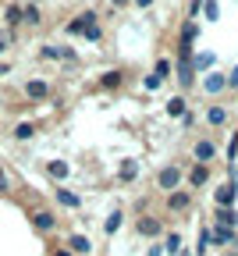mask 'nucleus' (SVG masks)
<instances>
[{
	"mask_svg": "<svg viewBox=\"0 0 238 256\" xmlns=\"http://www.w3.org/2000/svg\"><path fill=\"white\" fill-rule=\"evenodd\" d=\"M92 25H100V18H96V11H82V14H75L72 22H68L64 28H68V36H86V32H89Z\"/></svg>",
	"mask_w": 238,
	"mask_h": 256,
	"instance_id": "f257e3e1",
	"label": "nucleus"
},
{
	"mask_svg": "<svg viewBox=\"0 0 238 256\" xmlns=\"http://www.w3.org/2000/svg\"><path fill=\"white\" fill-rule=\"evenodd\" d=\"M167 210L171 214H185L188 206H192V188H174V192H167Z\"/></svg>",
	"mask_w": 238,
	"mask_h": 256,
	"instance_id": "f03ea898",
	"label": "nucleus"
},
{
	"mask_svg": "<svg viewBox=\"0 0 238 256\" xmlns=\"http://www.w3.org/2000/svg\"><path fill=\"white\" fill-rule=\"evenodd\" d=\"M192 156H196V164H210V160H217V142L214 139H196Z\"/></svg>",
	"mask_w": 238,
	"mask_h": 256,
	"instance_id": "7ed1b4c3",
	"label": "nucleus"
},
{
	"mask_svg": "<svg viewBox=\"0 0 238 256\" xmlns=\"http://www.w3.org/2000/svg\"><path fill=\"white\" fill-rule=\"evenodd\" d=\"M156 185H160L164 192H174V188L182 185V168H178V164H171V168H164V171L156 174Z\"/></svg>",
	"mask_w": 238,
	"mask_h": 256,
	"instance_id": "20e7f679",
	"label": "nucleus"
},
{
	"mask_svg": "<svg viewBox=\"0 0 238 256\" xmlns=\"http://www.w3.org/2000/svg\"><path fill=\"white\" fill-rule=\"evenodd\" d=\"M50 92H54V86L46 78H28L25 82V96H28V100H46Z\"/></svg>",
	"mask_w": 238,
	"mask_h": 256,
	"instance_id": "39448f33",
	"label": "nucleus"
},
{
	"mask_svg": "<svg viewBox=\"0 0 238 256\" xmlns=\"http://www.w3.org/2000/svg\"><path fill=\"white\" fill-rule=\"evenodd\" d=\"M210 182V164H192L188 168V188H202Z\"/></svg>",
	"mask_w": 238,
	"mask_h": 256,
	"instance_id": "423d86ee",
	"label": "nucleus"
},
{
	"mask_svg": "<svg viewBox=\"0 0 238 256\" xmlns=\"http://www.w3.org/2000/svg\"><path fill=\"white\" fill-rule=\"evenodd\" d=\"M135 232H139V235H146V238H156V235L164 232V224H160V217H139Z\"/></svg>",
	"mask_w": 238,
	"mask_h": 256,
	"instance_id": "0eeeda50",
	"label": "nucleus"
},
{
	"mask_svg": "<svg viewBox=\"0 0 238 256\" xmlns=\"http://www.w3.org/2000/svg\"><path fill=\"white\" fill-rule=\"evenodd\" d=\"M192 78H196L192 57H178V86H182V89H192Z\"/></svg>",
	"mask_w": 238,
	"mask_h": 256,
	"instance_id": "6e6552de",
	"label": "nucleus"
},
{
	"mask_svg": "<svg viewBox=\"0 0 238 256\" xmlns=\"http://www.w3.org/2000/svg\"><path fill=\"white\" fill-rule=\"evenodd\" d=\"M32 224H36V232H54L57 228V217L50 210H32Z\"/></svg>",
	"mask_w": 238,
	"mask_h": 256,
	"instance_id": "1a4fd4ad",
	"label": "nucleus"
},
{
	"mask_svg": "<svg viewBox=\"0 0 238 256\" xmlns=\"http://www.w3.org/2000/svg\"><path fill=\"white\" fill-rule=\"evenodd\" d=\"M214 203H217L220 210H231V203H234V182H224V185L217 188V196H214Z\"/></svg>",
	"mask_w": 238,
	"mask_h": 256,
	"instance_id": "9d476101",
	"label": "nucleus"
},
{
	"mask_svg": "<svg viewBox=\"0 0 238 256\" xmlns=\"http://www.w3.org/2000/svg\"><path fill=\"white\" fill-rule=\"evenodd\" d=\"M121 82H124V75L114 68V72H104L100 75V89H107V92H114V89H121Z\"/></svg>",
	"mask_w": 238,
	"mask_h": 256,
	"instance_id": "9b49d317",
	"label": "nucleus"
},
{
	"mask_svg": "<svg viewBox=\"0 0 238 256\" xmlns=\"http://www.w3.org/2000/svg\"><path fill=\"white\" fill-rule=\"evenodd\" d=\"M4 22H8V28H18V25L25 22V8H22V4H8V11H4Z\"/></svg>",
	"mask_w": 238,
	"mask_h": 256,
	"instance_id": "f8f14e48",
	"label": "nucleus"
},
{
	"mask_svg": "<svg viewBox=\"0 0 238 256\" xmlns=\"http://www.w3.org/2000/svg\"><path fill=\"white\" fill-rule=\"evenodd\" d=\"M214 220L220 224V228L234 232V224H238V214H234V210H220V206H217V210H214Z\"/></svg>",
	"mask_w": 238,
	"mask_h": 256,
	"instance_id": "ddd939ff",
	"label": "nucleus"
},
{
	"mask_svg": "<svg viewBox=\"0 0 238 256\" xmlns=\"http://www.w3.org/2000/svg\"><path fill=\"white\" fill-rule=\"evenodd\" d=\"M68 249H72L75 256H86V252H92V242L86 235H72V238H68Z\"/></svg>",
	"mask_w": 238,
	"mask_h": 256,
	"instance_id": "4468645a",
	"label": "nucleus"
},
{
	"mask_svg": "<svg viewBox=\"0 0 238 256\" xmlns=\"http://www.w3.org/2000/svg\"><path fill=\"white\" fill-rule=\"evenodd\" d=\"M202 89H206V92H220V89H228V75H220V72L206 75V82H202Z\"/></svg>",
	"mask_w": 238,
	"mask_h": 256,
	"instance_id": "2eb2a0df",
	"label": "nucleus"
},
{
	"mask_svg": "<svg viewBox=\"0 0 238 256\" xmlns=\"http://www.w3.org/2000/svg\"><path fill=\"white\" fill-rule=\"evenodd\" d=\"M68 171H72V168H68L64 160H50V164H46V174H50V178H57V182H64V178H68Z\"/></svg>",
	"mask_w": 238,
	"mask_h": 256,
	"instance_id": "dca6fc26",
	"label": "nucleus"
},
{
	"mask_svg": "<svg viewBox=\"0 0 238 256\" xmlns=\"http://www.w3.org/2000/svg\"><path fill=\"white\" fill-rule=\"evenodd\" d=\"M32 136H36V124H28V121L14 124V139H18V142H28Z\"/></svg>",
	"mask_w": 238,
	"mask_h": 256,
	"instance_id": "f3484780",
	"label": "nucleus"
},
{
	"mask_svg": "<svg viewBox=\"0 0 238 256\" xmlns=\"http://www.w3.org/2000/svg\"><path fill=\"white\" fill-rule=\"evenodd\" d=\"M210 242H217V246H231V242H234V232H228V228H214V232H210Z\"/></svg>",
	"mask_w": 238,
	"mask_h": 256,
	"instance_id": "a211bd4d",
	"label": "nucleus"
},
{
	"mask_svg": "<svg viewBox=\"0 0 238 256\" xmlns=\"http://www.w3.org/2000/svg\"><path fill=\"white\" fill-rule=\"evenodd\" d=\"M171 72H174L171 60H156V64H153V75H156L160 82H167V75H171Z\"/></svg>",
	"mask_w": 238,
	"mask_h": 256,
	"instance_id": "6ab92c4d",
	"label": "nucleus"
},
{
	"mask_svg": "<svg viewBox=\"0 0 238 256\" xmlns=\"http://www.w3.org/2000/svg\"><path fill=\"white\" fill-rule=\"evenodd\" d=\"M57 203H60V206H78L82 200L75 196V192H68V188H57Z\"/></svg>",
	"mask_w": 238,
	"mask_h": 256,
	"instance_id": "aec40b11",
	"label": "nucleus"
},
{
	"mask_svg": "<svg viewBox=\"0 0 238 256\" xmlns=\"http://www.w3.org/2000/svg\"><path fill=\"white\" fill-rule=\"evenodd\" d=\"M206 121H210V124H224V121H228V110H224V107H210V110H206Z\"/></svg>",
	"mask_w": 238,
	"mask_h": 256,
	"instance_id": "412c9836",
	"label": "nucleus"
},
{
	"mask_svg": "<svg viewBox=\"0 0 238 256\" xmlns=\"http://www.w3.org/2000/svg\"><path fill=\"white\" fill-rule=\"evenodd\" d=\"M167 114H171V118H182V114H185V96H174V100L167 104Z\"/></svg>",
	"mask_w": 238,
	"mask_h": 256,
	"instance_id": "4be33fe9",
	"label": "nucleus"
},
{
	"mask_svg": "<svg viewBox=\"0 0 238 256\" xmlns=\"http://www.w3.org/2000/svg\"><path fill=\"white\" fill-rule=\"evenodd\" d=\"M196 36H199V25H196V22H185V25H182V43H192Z\"/></svg>",
	"mask_w": 238,
	"mask_h": 256,
	"instance_id": "5701e85b",
	"label": "nucleus"
},
{
	"mask_svg": "<svg viewBox=\"0 0 238 256\" xmlns=\"http://www.w3.org/2000/svg\"><path fill=\"white\" fill-rule=\"evenodd\" d=\"M178 249H182V235H178V232H171V235L164 238V252H178Z\"/></svg>",
	"mask_w": 238,
	"mask_h": 256,
	"instance_id": "b1692460",
	"label": "nucleus"
},
{
	"mask_svg": "<svg viewBox=\"0 0 238 256\" xmlns=\"http://www.w3.org/2000/svg\"><path fill=\"white\" fill-rule=\"evenodd\" d=\"M118 178H121V182H135V178H139V168H132V164H124Z\"/></svg>",
	"mask_w": 238,
	"mask_h": 256,
	"instance_id": "393cba45",
	"label": "nucleus"
},
{
	"mask_svg": "<svg viewBox=\"0 0 238 256\" xmlns=\"http://www.w3.org/2000/svg\"><path fill=\"white\" fill-rule=\"evenodd\" d=\"M25 22H28V25H40V22H43L40 8H25Z\"/></svg>",
	"mask_w": 238,
	"mask_h": 256,
	"instance_id": "a878e982",
	"label": "nucleus"
},
{
	"mask_svg": "<svg viewBox=\"0 0 238 256\" xmlns=\"http://www.w3.org/2000/svg\"><path fill=\"white\" fill-rule=\"evenodd\" d=\"M121 228V210H114L110 217H107V232H118Z\"/></svg>",
	"mask_w": 238,
	"mask_h": 256,
	"instance_id": "bb28decb",
	"label": "nucleus"
},
{
	"mask_svg": "<svg viewBox=\"0 0 238 256\" xmlns=\"http://www.w3.org/2000/svg\"><path fill=\"white\" fill-rule=\"evenodd\" d=\"M40 57H46V60H57V57H60V50H57V46H43V50H40Z\"/></svg>",
	"mask_w": 238,
	"mask_h": 256,
	"instance_id": "cd10ccee",
	"label": "nucleus"
},
{
	"mask_svg": "<svg viewBox=\"0 0 238 256\" xmlns=\"http://www.w3.org/2000/svg\"><path fill=\"white\" fill-rule=\"evenodd\" d=\"M100 36H104V28H100V25H92V28H89V32H86V40H92V43H96V40H100Z\"/></svg>",
	"mask_w": 238,
	"mask_h": 256,
	"instance_id": "c85d7f7f",
	"label": "nucleus"
},
{
	"mask_svg": "<svg viewBox=\"0 0 238 256\" xmlns=\"http://www.w3.org/2000/svg\"><path fill=\"white\" fill-rule=\"evenodd\" d=\"M160 86H164V82H160V78L150 72V75H146V89H160Z\"/></svg>",
	"mask_w": 238,
	"mask_h": 256,
	"instance_id": "c756f323",
	"label": "nucleus"
},
{
	"mask_svg": "<svg viewBox=\"0 0 238 256\" xmlns=\"http://www.w3.org/2000/svg\"><path fill=\"white\" fill-rule=\"evenodd\" d=\"M210 60H214L210 54H199V57H196V64H199V68H210Z\"/></svg>",
	"mask_w": 238,
	"mask_h": 256,
	"instance_id": "7c9ffc66",
	"label": "nucleus"
},
{
	"mask_svg": "<svg viewBox=\"0 0 238 256\" xmlns=\"http://www.w3.org/2000/svg\"><path fill=\"white\" fill-rule=\"evenodd\" d=\"M228 89H238V68H234V72L228 75Z\"/></svg>",
	"mask_w": 238,
	"mask_h": 256,
	"instance_id": "2f4dec72",
	"label": "nucleus"
},
{
	"mask_svg": "<svg viewBox=\"0 0 238 256\" xmlns=\"http://www.w3.org/2000/svg\"><path fill=\"white\" fill-rule=\"evenodd\" d=\"M11 188V182H8V174H4V168H0V192H8Z\"/></svg>",
	"mask_w": 238,
	"mask_h": 256,
	"instance_id": "473e14b6",
	"label": "nucleus"
},
{
	"mask_svg": "<svg viewBox=\"0 0 238 256\" xmlns=\"http://www.w3.org/2000/svg\"><path fill=\"white\" fill-rule=\"evenodd\" d=\"M146 256H164V246H153V249H150Z\"/></svg>",
	"mask_w": 238,
	"mask_h": 256,
	"instance_id": "72a5a7b5",
	"label": "nucleus"
},
{
	"mask_svg": "<svg viewBox=\"0 0 238 256\" xmlns=\"http://www.w3.org/2000/svg\"><path fill=\"white\" fill-rule=\"evenodd\" d=\"M54 256H75L72 249H54Z\"/></svg>",
	"mask_w": 238,
	"mask_h": 256,
	"instance_id": "f704fd0d",
	"label": "nucleus"
},
{
	"mask_svg": "<svg viewBox=\"0 0 238 256\" xmlns=\"http://www.w3.org/2000/svg\"><path fill=\"white\" fill-rule=\"evenodd\" d=\"M153 4V0H135V8H150Z\"/></svg>",
	"mask_w": 238,
	"mask_h": 256,
	"instance_id": "c9c22d12",
	"label": "nucleus"
},
{
	"mask_svg": "<svg viewBox=\"0 0 238 256\" xmlns=\"http://www.w3.org/2000/svg\"><path fill=\"white\" fill-rule=\"evenodd\" d=\"M4 46H8V36H0V54H4Z\"/></svg>",
	"mask_w": 238,
	"mask_h": 256,
	"instance_id": "e433bc0d",
	"label": "nucleus"
},
{
	"mask_svg": "<svg viewBox=\"0 0 238 256\" xmlns=\"http://www.w3.org/2000/svg\"><path fill=\"white\" fill-rule=\"evenodd\" d=\"M110 4H114V8H124V4H128V0H110Z\"/></svg>",
	"mask_w": 238,
	"mask_h": 256,
	"instance_id": "4c0bfd02",
	"label": "nucleus"
},
{
	"mask_svg": "<svg viewBox=\"0 0 238 256\" xmlns=\"http://www.w3.org/2000/svg\"><path fill=\"white\" fill-rule=\"evenodd\" d=\"M199 4H202V0H192V14H196V11H199Z\"/></svg>",
	"mask_w": 238,
	"mask_h": 256,
	"instance_id": "58836bf2",
	"label": "nucleus"
},
{
	"mask_svg": "<svg viewBox=\"0 0 238 256\" xmlns=\"http://www.w3.org/2000/svg\"><path fill=\"white\" fill-rule=\"evenodd\" d=\"M4 75H8V64H0V78H4Z\"/></svg>",
	"mask_w": 238,
	"mask_h": 256,
	"instance_id": "ea45409f",
	"label": "nucleus"
}]
</instances>
